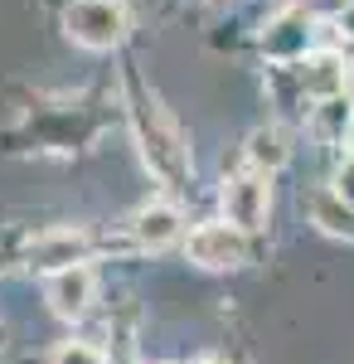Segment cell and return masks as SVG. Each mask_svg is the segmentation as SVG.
I'll return each instance as SVG.
<instances>
[{
    "label": "cell",
    "mask_w": 354,
    "mask_h": 364,
    "mask_svg": "<svg viewBox=\"0 0 354 364\" xmlns=\"http://www.w3.org/2000/svg\"><path fill=\"white\" fill-rule=\"evenodd\" d=\"M132 117H136V136H141L146 166L156 170L165 185L185 180V175H190V151H185V141H180V132H175V122H170L151 97H141Z\"/></svg>",
    "instance_id": "obj_1"
},
{
    "label": "cell",
    "mask_w": 354,
    "mask_h": 364,
    "mask_svg": "<svg viewBox=\"0 0 354 364\" xmlns=\"http://www.w3.org/2000/svg\"><path fill=\"white\" fill-rule=\"evenodd\" d=\"M63 25H68V39L82 49H117L127 39L132 15H127L122 0H73Z\"/></svg>",
    "instance_id": "obj_2"
},
{
    "label": "cell",
    "mask_w": 354,
    "mask_h": 364,
    "mask_svg": "<svg viewBox=\"0 0 354 364\" xmlns=\"http://www.w3.org/2000/svg\"><path fill=\"white\" fill-rule=\"evenodd\" d=\"M218 204H223V224H233L238 233H257V228H267V209H272L267 175H257V170L233 175V180L223 185Z\"/></svg>",
    "instance_id": "obj_3"
},
{
    "label": "cell",
    "mask_w": 354,
    "mask_h": 364,
    "mask_svg": "<svg viewBox=\"0 0 354 364\" xmlns=\"http://www.w3.org/2000/svg\"><path fill=\"white\" fill-rule=\"evenodd\" d=\"M185 252H190V262H199V267H238L247 257V243L243 233L233 224H199L190 233V243H185Z\"/></svg>",
    "instance_id": "obj_4"
},
{
    "label": "cell",
    "mask_w": 354,
    "mask_h": 364,
    "mask_svg": "<svg viewBox=\"0 0 354 364\" xmlns=\"http://www.w3.org/2000/svg\"><path fill=\"white\" fill-rule=\"evenodd\" d=\"M49 306H54V316H63V321H78V316H87V306H92V296H97V277H92V267H63V272H49Z\"/></svg>",
    "instance_id": "obj_5"
},
{
    "label": "cell",
    "mask_w": 354,
    "mask_h": 364,
    "mask_svg": "<svg viewBox=\"0 0 354 364\" xmlns=\"http://www.w3.org/2000/svg\"><path fill=\"white\" fill-rule=\"evenodd\" d=\"M82 238L78 228H54V233H39L29 243V262L44 267V272H63V267H78L82 262Z\"/></svg>",
    "instance_id": "obj_6"
},
{
    "label": "cell",
    "mask_w": 354,
    "mask_h": 364,
    "mask_svg": "<svg viewBox=\"0 0 354 364\" xmlns=\"http://www.w3.org/2000/svg\"><path fill=\"white\" fill-rule=\"evenodd\" d=\"M132 233H136L141 248H151V252L170 248V243L180 238V209H170V204H146L136 214V224H132Z\"/></svg>",
    "instance_id": "obj_7"
},
{
    "label": "cell",
    "mask_w": 354,
    "mask_h": 364,
    "mask_svg": "<svg viewBox=\"0 0 354 364\" xmlns=\"http://www.w3.org/2000/svg\"><path fill=\"white\" fill-rule=\"evenodd\" d=\"M306 39H311V29H306V15H286V20H277L267 34H262V49L272 58H301L306 54Z\"/></svg>",
    "instance_id": "obj_8"
},
{
    "label": "cell",
    "mask_w": 354,
    "mask_h": 364,
    "mask_svg": "<svg viewBox=\"0 0 354 364\" xmlns=\"http://www.w3.org/2000/svg\"><path fill=\"white\" fill-rule=\"evenodd\" d=\"M247 166L257 170V175L281 170L286 166V136H281L277 127H257V132L247 136Z\"/></svg>",
    "instance_id": "obj_9"
},
{
    "label": "cell",
    "mask_w": 354,
    "mask_h": 364,
    "mask_svg": "<svg viewBox=\"0 0 354 364\" xmlns=\"http://www.w3.org/2000/svg\"><path fill=\"white\" fill-rule=\"evenodd\" d=\"M301 83H306V92H316V97H340L345 68H340V58H311L301 68Z\"/></svg>",
    "instance_id": "obj_10"
},
{
    "label": "cell",
    "mask_w": 354,
    "mask_h": 364,
    "mask_svg": "<svg viewBox=\"0 0 354 364\" xmlns=\"http://www.w3.org/2000/svg\"><path fill=\"white\" fill-rule=\"evenodd\" d=\"M49 364H107L102 360V350L97 345H87V340H68V345H58Z\"/></svg>",
    "instance_id": "obj_11"
},
{
    "label": "cell",
    "mask_w": 354,
    "mask_h": 364,
    "mask_svg": "<svg viewBox=\"0 0 354 364\" xmlns=\"http://www.w3.org/2000/svg\"><path fill=\"white\" fill-rule=\"evenodd\" d=\"M330 195L340 199L345 209H354V156H350L340 170H335V190H330Z\"/></svg>",
    "instance_id": "obj_12"
},
{
    "label": "cell",
    "mask_w": 354,
    "mask_h": 364,
    "mask_svg": "<svg viewBox=\"0 0 354 364\" xmlns=\"http://www.w3.org/2000/svg\"><path fill=\"white\" fill-rule=\"evenodd\" d=\"M354 0H296L301 15H345Z\"/></svg>",
    "instance_id": "obj_13"
},
{
    "label": "cell",
    "mask_w": 354,
    "mask_h": 364,
    "mask_svg": "<svg viewBox=\"0 0 354 364\" xmlns=\"http://www.w3.org/2000/svg\"><path fill=\"white\" fill-rule=\"evenodd\" d=\"M345 25H350V34H354V5H350V10H345Z\"/></svg>",
    "instance_id": "obj_14"
},
{
    "label": "cell",
    "mask_w": 354,
    "mask_h": 364,
    "mask_svg": "<svg viewBox=\"0 0 354 364\" xmlns=\"http://www.w3.org/2000/svg\"><path fill=\"white\" fill-rule=\"evenodd\" d=\"M350 151H354V112H350Z\"/></svg>",
    "instance_id": "obj_15"
},
{
    "label": "cell",
    "mask_w": 354,
    "mask_h": 364,
    "mask_svg": "<svg viewBox=\"0 0 354 364\" xmlns=\"http://www.w3.org/2000/svg\"><path fill=\"white\" fill-rule=\"evenodd\" d=\"M194 364H218V360H194Z\"/></svg>",
    "instance_id": "obj_16"
}]
</instances>
